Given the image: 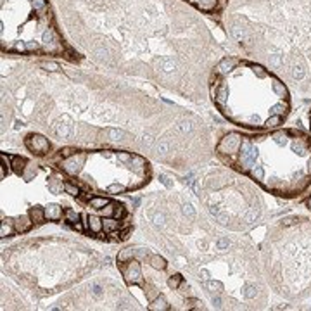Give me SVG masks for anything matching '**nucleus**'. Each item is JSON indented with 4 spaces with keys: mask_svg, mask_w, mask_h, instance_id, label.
Instances as JSON below:
<instances>
[{
    "mask_svg": "<svg viewBox=\"0 0 311 311\" xmlns=\"http://www.w3.org/2000/svg\"><path fill=\"white\" fill-rule=\"evenodd\" d=\"M89 228L92 230L93 233L102 232V219L97 218V216H89Z\"/></svg>",
    "mask_w": 311,
    "mask_h": 311,
    "instance_id": "nucleus-12",
    "label": "nucleus"
},
{
    "mask_svg": "<svg viewBox=\"0 0 311 311\" xmlns=\"http://www.w3.org/2000/svg\"><path fill=\"white\" fill-rule=\"evenodd\" d=\"M151 265H152V268H156V270H164V268H166V261H164V258H161V256H152Z\"/></svg>",
    "mask_w": 311,
    "mask_h": 311,
    "instance_id": "nucleus-15",
    "label": "nucleus"
},
{
    "mask_svg": "<svg viewBox=\"0 0 311 311\" xmlns=\"http://www.w3.org/2000/svg\"><path fill=\"white\" fill-rule=\"evenodd\" d=\"M12 232H14V228H12V221H4V223H2V232H0V235H2V237L12 235Z\"/></svg>",
    "mask_w": 311,
    "mask_h": 311,
    "instance_id": "nucleus-17",
    "label": "nucleus"
},
{
    "mask_svg": "<svg viewBox=\"0 0 311 311\" xmlns=\"http://www.w3.org/2000/svg\"><path fill=\"white\" fill-rule=\"evenodd\" d=\"M31 223H33V221H30L28 216H21V218H18V219L14 221L16 232H28V230L31 228Z\"/></svg>",
    "mask_w": 311,
    "mask_h": 311,
    "instance_id": "nucleus-7",
    "label": "nucleus"
},
{
    "mask_svg": "<svg viewBox=\"0 0 311 311\" xmlns=\"http://www.w3.org/2000/svg\"><path fill=\"white\" fill-rule=\"evenodd\" d=\"M118 159L123 161V163H128V161L133 159V156L128 154V152H118Z\"/></svg>",
    "mask_w": 311,
    "mask_h": 311,
    "instance_id": "nucleus-22",
    "label": "nucleus"
},
{
    "mask_svg": "<svg viewBox=\"0 0 311 311\" xmlns=\"http://www.w3.org/2000/svg\"><path fill=\"white\" fill-rule=\"evenodd\" d=\"M26 145H28L30 151L36 152V154H45L50 147L49 140L45 137H42V135H30L26 138Z\"/></svg>",
    "mask_w": 311,
    "mask_h": 311,
    "instance_id": "nucleus-3",
    "label": "nucleus"
},
{
    "mask_svg": "<svg viewBox=\"0 0 311 311\" xmlns=\"http://www.w3.org/2000/svg\"><path fill=\"white\" fill-rule=\"evenodd\" d=\"M180 282H182V277L180 275H175V277H171V279L168 280V285L173 287V289H177L178 283H180Z\"/></svg>",
    "mask_w": 311,
    "mask_h": 311,
    "instance_id": "nucleus-21",
    "label": "nucleus"
},
{
    "mask_svg": "<svg viewBox=\"0 0 311 311\" xmlns=\"http://www.w3.org/2000/svg\"><path fill=\"white\" fill-rule=\"evenodd\" d=\"M106 135H109V140H121L123 137H126V133L123 131H118V130H106Z\"/></svg>",
    "mask_w": 311,
    "mask_h": 311,
    "instance_id": "nucleus-18",
    "label": "nucleus"
},
{
    "mask_svg": "<svg viewBox=\"0 0 311 311\" xmlns=\"http://www.w3.org/2000/svg\"><path fill=\"white\" fill-rule=\"evenodd\" d=\"M218 154L241 173L280 197H296L311 185V137L301 130L272 133H228Z\"/></svg>",
    "mask_w": 311,
    "mask_h": 311,
    "instance_id": "nucleus-1",
    "label": "nucleus"
},
{
    "mask_svg": "<svg viewBox=\"0 0 311 311\" xmlns=\"http://www.w3.org/2000/svg\"><path fill=\"white\" fill-rule=\"evenodd\" d=\"M118 226H120V223H118V218L102 219V230L106 233H114L118 230Z\"/></svg>",
    "mask_w": 311,
    "mask_h": 311,
    "instance_id": "nucleus-9",
    "label": "nucleus"
},
{
    "mask_svg": "<svg viewBox=\"0 0 311 311\" xmlns=\"http://www.w3.org/2000/svg\"><path fill=\"white\" fill-rule=\"evenodd\" d=\"M124 190H126V188H124L123 185H109V187H107L109 194H118V192H124Z\"/></svg>",
    "mask_w": 311,
    "mask_h": 311,
    "instance_id": "nucleus-20",
    "label": "nucleus"
},
{
    "mask_svg": "<svg viewBox=\"0 0 311 311\" xmlns=\"http://www.w3.org/2000/svg\"><path fill=\"white\" fill-rule=\"evenodd\" d=\"M30 218H31V221H35V223H42L43 219H45V209L33 208L31 211H30Z\"/></svg>",
    "mask_w": 311,
    "mask_h": 311,
    "instance_id": "nucleus-11",
    "label": "nucleus"
},
{
    "mask_svg": "<svg viewBox=\"0 0 311 311\" xmlns=\"http://www.w3.org/2000/svg\"><path fill=\"white\" fill-rule=\"evenodd\" d=\"M83 161H85V156L83 154H78V156L73 154L69 156V157H66V161L62 163V170L69 175H74L78 173V170H80V166L83 164Z\"/></svg>",
    "mask_w": 311,
    "mask_h": 311,
    "instance_id": "nucleus-4",
    "label": "nucleus"
},
{
    "mask_svg": "<svg viewBox=\"0 0 311 311\" xmlns=\"http://www.w3.org/2000/svg\"><path fill=\"white\" fill-rule=\"evenodd\" d=\"M137 254V251H133V249H124V251H121L120 254H118V261L120 263H126V261H131V258Z\"/></svg>",
    "mask_w": 311,
    "mask_h": 311,
    "instance_id": "nucleus-13",
    "label": "nucleus"
},
{
    "mask_svg": "<svg viewBox=\"0 0 311 311\" xmlns=\"http://www.w3.org/2000/svg\"><path fill=\"white\" fill-rule=\"evenodd\" d=\"M107 204H109V201H107L106 197H92L90 199V206L95 208V209H104Z\"/></svg>",
    "mask_w": 311,
    "mask_h": 311,
    "instance_id": "nucleus-14",
    "label": "nucleus"
},
{
    "mask_svg": "<svg viewBox=\"0 0 311 311\" xmlns=\"http://www.w3.org/2000/svg\"><path fill=\"white\" fill-rule=\"evenodd\" d=\"M114 209H116V206L107 204L106 208L102 209V211H104V215H106V216H114Z\"/></svg>",
    "mask_w": 311,
    "mask_h": 311,
    "instance_id": "nucleus-24",
    "label": "nucleus"
},
{
    "mask_svg": "<svg viewBox=\"0 0 311 311\" xmlns=\"http://www.w3.org/2000/svg\"><path fill=\"white\" fill-rule=\"evenodd\" d=\"M161 182H163L164 185H166V187H170V180H168V177H164V175H161Z\"/></svg>",
    "mask_w": 311,
    "mask_h": 311,
    "instance_id": "nucleus-27",
    "label": "nucleus"
},
{
    "mask_svg": "<svg viewBox=\"0 0 311 311\" xmlns=\"http://www.w3.org/2000/svg\"><path fill=\"white\" fill-rule=\"evenodd\" d=\"M26 164H28V161L23 159V157H19V156H16V157H12V170H14L18 175H23V173H25Z\"/></svg>",
    "mask_w": 311,
    "mask_h": 311,
    "instance_id": "nucleus-8",
    "label": "nucleus"
},
{
    "mask_svg": "<svg viewBox=\"0 0 311 311\" xmlns=\"http://www.w3.org/2000/svg\"><path fill=\"white\" fill-rule=\"evenodd\" d=\"M151 310H168V303L163 296H159L154 303L151 304Z\"/></svg>",
    "mask_w": 311,
    "mask_h": 311,
    "instance_id": "nucleus-16",
    "label": "nucleus"
},
{
    "mask_svg": "<svg viewBox=\"0 0 311 311\" xmlns=\"http://www.w3.org/2000/svg\"><path fill=\"white\" fill-rule=\"evenodd\" d=\"M124 277H126L128 283H138L142 280V273H140V266H138L137 261H128V266L124 270Z\"/></svg>",
    "mask_w": 311,
    "mask_h": 311,
    "instance_id": "nucleus-5",
    "label": "nucleus"
},
{
    "mask_svg": "<svg viewBox=\"0 0 311 311\" xmlns=\"http://www.w3.org/2000/svg\"><path fill=\"white\" fill-rule=\"evenodd\" d=\"M154 219H156V223H163V219H164V218H163V215H156V216H154Z\"/></svg>",
    "mask_w": 311,
    "mask_h": 311,
    "instance_id": "nucleus-28",
    "label": "nucleus"
},
{
    "mask_svg": "<svg viewBox=\"0 0 311 311\" xmlns=\"http://www.w3.org/2000/svg\"><path fill=\"white\" fill-rule=\"evenodd\" d=\"M42 66L45 67V69H49V71H57V69H59V66H57V64H54V62H43Z\"/></svg>",
    "mask_w": 311,
    "mask_h": 311,
    "instance_id": "nucleus-25",
    "label": "nucleus"
},
{
    "mask_svg": "<svg viewBox=\"0 0 311 311\" xmlns=\"http://www.w3.org/2000/svg\"><path fill=\"white\" fill-rule=\"evenodd\" d=\"M184 213H185V215L194 216V211H192V206H190V204H185V206H184Z\"/></svg>",
    "mask_w": 311,
    "mask_h": 311,
    "instance_id": "nucleus-26",
    "label": "nucleus"
},
{
    "mask_svg": "<svg viewBox=\"0 0 311 311\" xmlns=\"http://www.w3.org/2000/svg\"><path fill=\"white\" fill-rule=\"evenodd\" d=\"M308 206H310V209H311V195H310V199H308Z\"/></svg>",
    "mask_w": 311,
    "mask_h": 311,
    "instance_id": "nucleus-29",
    "label": "nucleus"
},
{
    "mask_svg": "<svg viewBox=\"0 0 311 311\" xmlns=\"http://www.w3.org/2000/svg\"><path fill=\"white\" fill-rule=\"evenodd\" d=\"M123 216H124V208L121 204L116 206V209H114V218L120 219V218H123Z\"/></svg>",
    "mask_w": 311,
    "mask_h": 311,
    "instance_id": "nucleus-23",
    "label": "nucleus"
},
{
    "mask_svg": "<svg viewBox=\"0 0 311 311\" xmlns=\"http://www.w3.org/2000/svg\"><path fill=\"white\" fill-rule=\"evenodd\" d=\"M213 99L230 121L246 128H277L290 111L289 90L279 78L239 59L226 73L215 74Z\"/></svg>",
    "mask_w": 311,
    "mask_h": 311,
    "instance_id": "nucleus-2",
    "label": "nucleus"
},
{
    "mask_svg": "<svg viewBox=\"0 0 311 311\" xmlns=\"http://www.w3.org/2000/svg\"><path fill=\"white\" fill-rule=\"evenodd\" d=\"M66 219L69 223H73L74 228L82 232V223H80V215H78V213H74L73 209H67V211H66Z\"/></svg>",
    "mask_w": 311,
    "mask_h": 311,
    "instance_id": "nucleus-10",
    "label": "nucleus"
},
{
    "mask_svg": "<svg viewBox=\"0 0 311 311\" xmlns=\"http://www.w3.org/2000/svg\"><path fill=\"white\" fill-rule=\"evenodd\" d=\"M62 188L67 192V194H71V195H80V188H78L76 185H73V184H64Z\"/></svg>",
    "mask_w": 311,
    "mask_h": 311,
    "instance_id": "nucleus-19",
    "label": "nucleus"
},
{
    "mask_svg": "<svg viewBox=\"0 0 311 311\" xmlns=\"http://www.w3.org/2000/svg\"><path fill=\"white\" fill-rule=\"evenodd\" d=\"M45 218L47 219H61L62 218V209L57 204H50L45 208Z\"/></svg>",
    "mask_w": 311,
    "mask_h": 311,
    "instance_id": "nucleus-6",
    "label": "nucleus"
}]
</instances>
